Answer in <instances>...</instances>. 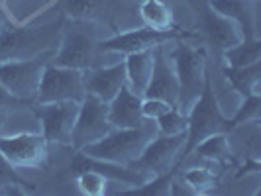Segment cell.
<instances>
[{"label": "cell", "instance_id": "15", "mask_svg": "<svg viewBox=\"0 0 261 196\" xmlns=\"http://www.w3.org/2000/svg\"><path fill=\"white\" fill-rule=\"evenodd\" d=\"M73 169H75V173L85 169L98 171L100 175H105L110 183L128 184L132 190L144 186L145 183H149L153 179V175H149L145 171L134 169L130 165H120V163H110V161H98V159L87 157L85 153H81V151H77V157L73 161Z\"/></svg>", "mask_w": 261, "mask_h": 196}, {"label": "cell", "instance_id": "23", "mask_svg": "<svg viewBox=\"0 0 261 196\" xmlns=\"http://www.w3.org/2000/svg\"><path fill=\"white\" fill-rule=\"evenodd\" d=\"M226 67H248L261 61V39H244L234 47L220 53Z\"/></svg>", "mask_w": 261, "mask_h": 196}, {"label": "cell", "instance_id": "16", "mask_svg": "<svg viewBox=\"0 0 261 196\" xmlns=\"http://www.w3.org/2000/svg\"><path fill=\"white\" fill-rule=\"evenodd\" d=\"M126 85V63L120 59L114 65L94 67L85 71V91L102 102H110Z\"/></svg>", "mask_w": 261, "mask_h": 196}, {"label": "cell", "instance_id": "3", "mask_svg": "<svg viewBox=\"0 0 261 196\" xmlns=\"http://www.w3.org/2000/svg\"><path fill=\"white\" fill-rule=\"evenodd\" d=\"M187 118H189L187 142H185L183 149L179 153L177 169L191 157L193 149L202 139H206L208 135H214V133H228V131L232 130V122H230V118H226L220 112V106H218L216 94H214V89H212V69H208L206 82H204L200 98L189 110Z\"/></svg>", "mask_w": 261, "mask_h": 196}, {"label": "cell", "instance_id": "13", "mask_svg": "<svg viewBox=\"0 0 261 196\" xmlns=\"http://www.w3.org/2000/svg\"><path fill=\"white\" fill-rule=\"evenodd\" d=\"M47 142L41 133H16L0 135V153L14 167L39 169L47 161Z\"/></svg>", "mask_w": 261, "mask_h": 196}, {"label": "cell", "instance_id": "18", "mask_svg": "<svg viewBox=\"0 0 261 196\" xmlns=\"http://www.w3.org/2000/svg\"><path fill=\"white\" fill-rule=\"evenodd\" d=\"M210 8L220 16L234 20L242 27L244 38L255 39L257 36V8L259 0H210Z\"/></svg>", "mask_w": 261, "mask_h": 196}, {"label": "cell", "instance_id": "31", "mask_svg": "<svg viewBox=\"0 0 261 196\" xmlns=\"http://www.w3.org/2000/svg\"><path fill=\"white\" fill-rule=\"evenodd\" d=\"M171 108H175V106H171L169 102H165L161 98H147V96L142 98V114L145 120H157L165 112H169Z\"/></svg>", "mask_w": 261, "mask_h": 196}, {"label": "cell", "instance_id": "12", "mask_svg": "<svg viewBox=\"0 0 261 196\" xmlns=\"http://www.w3.org/2000/svg\"><path fill=\"white\" fill-rule=\"evenodd\" d=\"M81 102L75 100H59V102H45L36 104L39 122H41V135L47 144L71 145V133L75 128Z\"/></svg>", "mask_w": 261, "mask_h": 196}, {"label": "cell", "instance_id": "28", "mask_svg": "<svg viewBox=\"0 0 261 196\" xmlns=\"http://www.w3.org/2000/svg\"><path fill=\"white\" fill-rule=\"evenodd\" d=\"M155 126L157 133H161V135H179V133H187L189 118H187V114L179 112L177 108H171L169 112L157 118Z\"/></svg>", "mask_w": 261, "mask_h": 196}, {"label": "cell", "instance_id": "25", "mask_svg": "<svg viewBox=\"0 0 261 196\" xmlns=\"http://www.w3.org/2000/svg\"><path fill=\"white\" fill-rule=\"evenodd\" d=\"M196 159H204L212 163H222L226 159H230L232 147H230V133H214L208 135L206 139H202L200 144L193 149ZM191 153V155H193Z\"/></svg>", "mask_w": 261, "mask_h": 196}, {"label": "cell", "instance_id": "7", "mask_svg": "<svg viewBox=\"0 0 261 196\" xmlns=\"http://www.w3.org/2000/svg\"><path fill=\"white\" fill-rule=\"evenodd\" d=\"M57 49L45 51L34 57V59H22V61H4L0 63V87H4L14 96L36 100L39 89V80L45 71V67L51 63Z\"/></svg>", "mask_w": 261, "mask_h": 196}, {"label": "cell", "instance_id": "14", "mask_svg": "<svg viewBox=\"0 0 261 196\" xmlns=\"http://www.w3.org/2000/svg\"><path fill=\"white\" fill-rule=\"evenodd\" d=\"M147 98H161L171 106L177 104V96H179V80L173 65V57H171V41L169 43H161L153 47V71L149 85L145 89Z\"/></svg>", "mask_w": 261, "mask_h": 196}, {"label": "cell", "instance_id": "4", "mask_svg": "<svg viewBox=\"0 0 261 196\" xmlns=\"http://www.w3.org/2000/svg\"><path fill=\"white\" fill-rule=\"evenodd\" d=\"M157 135L155 120H147L142 128H112L102 139L85 145L81 153L98 161H110L120 165H130Z\"/></svg>", "mask_w": 261, "mask_h": 196}, {"label": "cell", "instance_id": "9", "mask_svg": "<svg viewBox=\"0 0 261 196\" xmlns=\"http://www.w3.org/2000/svg\"><path fill=\"white\" fill-rule=\"evenodd\" d=\"M114 126L108 120V102L98 100L96 96L87 94L81 102L75 128L71 133V147L81 151L85 145L102 139Z\"/></svg>", "mask_w": 261, "mask_h": 196}, {"label": "cell", "instance_id": "29", "mask_svg": "<svg viewBox=\"0 0 261 196\" xmlns=\"http://www.w3.org/2000/svg\"><path fill=\"white\" fill-rule=\"evenodd\" d=\"M259 108H261V96H257V94L244 96V100L240 102L236 114L230 118L232 128L240 126V124H248V122H259Z\"/></svg>", "mask_w": 261, "mask_h": 196}, {"label": "cell", "instance_id": "20", "mask_svg": "<svg viewBox=\"0 0 261 196\" xmlns=\"http://www.w3.org/2000/svg\"><path fill=\"white\" fill-rule=\"evenodd\" d=\"M124 63H126V87L134 94L144 98L153 71V49L128 53Z\"/></svg>", "mask_w": 261, "mask_h": 196}, {"label": "cell", "instance_id": "21", "mask_svg": "<svg viewBox=\"0 0 261 196\" xmlns=\"http://www.w3.org/2000/svg\"><path fill=\"white\" fill-rule=\"evenodd\" d=\"M116 0H63V18L105 24V14L112 18Z\"/></svg>", "mask_w": 261, "mask_h": 196}, {"label": "cell", "instance_id": "22", "mask_svg": "<svg viewBox=\"0 0 261 196\" xmlns=\"http://www.w3.org/2000/svg\"><path fill=\"white\" fill-rule=\"evenodd\" d=\"M222 75L242 96H261V61L248 67H224Z\"/></svg>", "mask_w": 261, "mask_h": 196}, {"label": "cell", "instance_id": "17", "mask_svg": "<svg viewBox=\"0 0 261 196\" xmlns=\"http://www.w3.org/2000/svg\"><path fill=\"white\" fill-rule=\"evenodd\" d=\"M108 120L114 128H142L147 122L142 114V96L124 85L108 102Z\"/></svg>", "mask_w": 261, "mask_h": 196}, {"label": "cell", "instance_id": "2", "mask_svg": "<svg viewBox=\"0 0 261 196\" xmlns=\"http://www.w3.org/2000/svg\"><path fill=\"white\" fill-rule=\"evenodd\" d=\"M171 57L179 80V96L175 108L183 114H189V110L195 106V102L200 98L206 75H208V57L204 45H191L185 39L171 41Z\"/></svg>", "mask_w": 261, "mask_h": 196}, {"label": "cell", "instance_id": "1", "mask_svg": "<svg viewBox=\"0 0 261 196\" xmlns=\"http://www.w3.org/2000/svg\"><path fill=\"white\" fill-rule=\"evenodd\" d=\"M65 22L61 16L49 24L8 26L0 30V63L34 59L41 53L57 49L65 32Z\"/></svg>", "mask_w": 261, "mask_h": 196}, {"label": "cell", "instance_id": "10", "mask_svg": "<svg viewBox=\"0 0 261 196\" xmlns=\"http://www.w3.org/2000/svg\"><path fill=\"white\" fill-rule=\"evenodd\" d=\"M185 142H187V133H179V135L157 133L155 137L145 145L140 157L136 161H132L130 167L145 171L153 177L165 175L169 171L177 173V161H179V153L183 149Z\"/></svg>", "mask_w": 261, "mask_h": 196}, {"label": "cell", "instance_id": "27", "mask_svg": "<svg viewBox=\"0 0 261 196\" xmlns=\"http://www.w3.org/2000/svg\"><path fill=\"white\" fill-rule=\"evenodd\" d=\"M77 184L83 194L105 196L108 194V184H110V181L106 179L105 175H100L98 171L85 169L77 173Z\"/></svg>", "mask_w": 261, "mask_h": 196}, {"label": "cell", "instance_id": "24", "mask_svg": "<svg viewBox=\"0 0 261 196\" xmlns=\"http://www.w3.org/2000/svg\"><path fill=\"white\" fill-rule=\"evenodd\" d=\"M140 18H142L144 26H149L153 30H169V27L177 26L173 20V10L163 0H142Z\"/></svg>", "mask_w": 261, "mask_h": 196}, {"label": "cell", "instance_id": "8", "mask_svg": "<svg viewBox=\"0 0 261 196\" xmlns=\"http://www.w3.org/2000/svg\"><path fill=\"white\" fill-rule=\"evenodd\" d=\"M85 96H87V91H85V73L83 71L49 63L39 80L36 104L59 102V100L83 102Z\"/></svg>", "mask_w": 261, "mask_h": 196}, {"label": "cell", "instance_id": "32", "mask_svg": "<svg viewBox=\"0 0 261 196\" xmlns=\"http://www.w3.org/2000/svg\"><path fill=\"white\" fill-rule=\"evenodd\" d=\"M39 2H41V4H45V6H49L53 0H39Z\"/></svg>", "mask_w": 261, "mask_h": 196}, {"label": "cell", "instance_id": "5", "mask_svg": "<svg viewBox=\"0 0 261 196\" xmlns=\"http://www.w3.org/2000/svg\"><path fill=\"white\" fill-rule=\"evenodd\" d=\"M73 27H65L61 43L57 47V53L51 59L53 65L67 67V69H77V71H89L98 67L96 59L100 51L96 49L98 39H102L96 30L100 24H92L91 22H81V20H71Z\"/></svg>", "mask_w": 261, "mask_h": 196}, {"label": "cell", "instance_id": "30", "mask_svg": "<svg viewBox=\"0 0 261 196\" xmlns=\"http://www.w3.org/2000/svg\"><path fill=\"white\" fill-rule=\"evenodd\" d=\"M22 184V186H26L28 190H34V186L30 181H26L18 171L14 167L12 163L6 159V157L0 153V186H4V184Z\"/></svg>", "mask_w": 261, "mask_h": 196}, {"label": "cell", "instance_id": "11", "mask_svg": "<svg viewBox=\"0 0 261 196\" xmlns=\"http://www.w3.org/2000/svg\"><path fill=\"white\" fill-rule=\"evenodd\" d=\"M16 133H41L36 100L14 96L0 87V135Z\"/></svg>", "mask_w": 261, "mask_h": 196}, {"label": "cell", "instance_id": "6", "mask_svg": "<svg viewBox=\"0 0 261 196\" xmlns=\"http://www.w3.org/2000/svg\"><path fill=\"white\" fill-rule=\"evenodd\" d=\"M179 39H200L198 32H189L181 26H173L169 30H153L149 26L132 27L118 32L114 36L105 39H98L96 49L100 53H116V55H128V53L145 51V49H153L161 43H169V41H179Z\"/></svg>", "mask_w": 261, "mask_h": 196}, {"label": "cell", "instance_id": "26", "mask_svg": "<svg viewBox=\"0 0 261 196\" xmlns=\"http://www.w3.org/2000/svg\"><path fill=\"white\" fill-rule=\"evenodd\" d=\"M183 181L193 190V194L210 192L218 184V179H216L214 171L208 169V167H191L189 171L183 173Z\"/></svg>", "mask_w": 261, "mask_h": 196}, {"label": "cell", "instance_id": "19", "mask_svg": "<svg viewBox=\"0 0 261 196\" xmlns=\"http://www.w3.org/2000/svg\"><path fill=\"white\" fill-rule=\"evenodd\" d=\"M204 30L208 34L210 45L216 49V51H226L230 47H234L238 43L244 41V32L242 27L236 24L234 20L220 16L218 12H214L212 8L204 10Z\"/></svg>", "mask_w": 261, "mask_h": 196}]
</instances>
